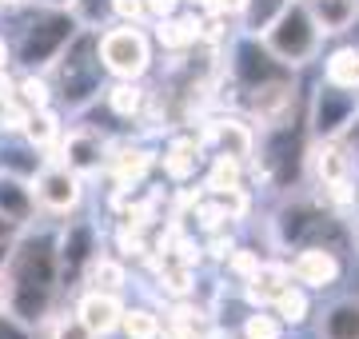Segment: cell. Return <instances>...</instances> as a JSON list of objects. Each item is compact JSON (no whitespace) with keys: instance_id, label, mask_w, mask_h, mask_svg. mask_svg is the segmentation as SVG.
<instances>
[{"instance_id":"6da1fadb","label":"cell","mask_w":359,"mask_h":339,"mask_svg":"<svg viewBox=\"0 0 359 339\" xmlns=\"http://www.w3.org/2000/svg\"><path fill=\"white\" fill-rule=\"evenodd\" d=\"M4 275H8V312L16 319H25L28 327H40L56 307L60 296V275H56V235L52 232H16L8 244V260H4Z\"/></svg>"},{"instance_id":"7a4b0ae2","label":"cell","mask_w":359,"mask_h":339,"mask_svg":"<svg viewBox=\"0 0 359 339\" xmlns=\"http://www.w3.org/2000/svg\"><path fill=\"white\" fill-rule=\"evenodd\" d=\"M268 235L276 251H295L304 244H323V248L351 256L355 248V232L347 228L344 216H335L332 208H323L316 196H287L280 208L271 212L268 220Z\"/></svg>"},{"instance_id":"3957f363","label":"cell","mask_w":359,"mask_h":339,"mask_svg":"<svg viewBox=\"0 0 359 339\" xmlns=\"http://www.w3.org/2000/svg\"><path fill=\"white\" fill-rule=\"evenodd\" d=\"M44 76L52 80V96L65 116H80L88 104H96L108 84V72L96 53V28L80 25V32L65 44V53L52 60Z\"/></svg>"},{"instance_id":"277c9868","label":"cell","mask_w":359,"mask_h":339,"mask_svg":"<svg viewBox=\"0 0 359 339\" xmlns=\"http://www.w3.org/2000/svg\"><path fill=\"white\" fill-rule=\"evenodd\" d=\"M308 128L292 120H280V124H268V128L256 132V152L248 160V168L256 172V180L271 192H295L308 180Z\"/></svg>"},{"instance_id":"5b68a950","label":"cell","mask_w":359,"mask_h":339,"mask_svg":"<svg viewBox=\"0 0 359 339\" xmlns=\"http://www.w3.org/2000/svg\"><path fill=\"white\" fill-rule=\"evenodd\" d=\"M80 32L72 8H40L28 16L13 40V64L20 72H48V64L65 53V44Z\"/></svg>"},{"instance_id":"8992f818","label":"cell","mask_w":359,"mask_h":339,"mask_svg":"<svg viewBox=\"0 0 359 339\" xmlns=\"http://www.w3.org/2000/svg\"><path fill=\"white\" fill-rule=\"evenodd\" d=\"M259 40L268 44V53L276 56V60H283V64L295 68V72H304L308 64L320 60L323 40L327 36L320 32V25H316V16H311L308 4H304V0H292V4L264 28Z\"/></svg>"},{"instance_id":"52a82bcc","label":"cell","mask_w":359,"mask_h":339,"mask_svg":"<svg viewBox=\"0 0 359 339\" xmlns=\"http://www.w3.org/2000/svg\"><path fill=\"white\" fill-rule=\"evenodd\" d=\"M96 53L108 80H144L156 68V44L148 25H112L96 28Z\"/></svg>"},{"instance_id":"ba28073f","label":"cell","mask_w":359,"mask_h":339,"mask_svg":"<svg viewBox=\"0 0 359 339\" xmlns=\"http://www.w3.org/2000/svg\"><path fill=\"white\" fill-rule=\"evenodd\" d=\"M224 56H228L224 72H228V80H231V88L236 92L264 88V84H295V80H299L295 68H287L283 60H276V56L268 53L264 40L252 36V32H240V28L228 36Z\"/></svg>"},{"instance_id":"9c48e42d","label":"cell","mask_w":359,"mask_h":339,"mask_svg":"<svg viewBox=\"0 0 359 339\" xmlns=\"http://www.w3.org/2000/svg\"><path fill=\"white\" fill-rule=\"evenodd\" d=\"M100 251V228L84 220L80 212L65 216V228L56 232V275H60V291H80L88 263Z\"/></svg>"},{"instance_id":"30bf717a","label":"cell","mask_w":359,"mask_h":339,"mask_svg":"<svg viewBox=\"0 0 359 339\" xmlns=\"http://www.w3.org/2000/svg\"><path fill=\"white\" fill-rule=\"evenodd\" d=\"M108 152H112V136L104 128H92V124L80 120V124H65L56 148H52L44 160L65 164L68 172H76L84 180H96V176H104V168H108Z\"/></svg>"},{"instance_id":"8fae6325","label":"cell","mask_w":359,"mask_h":339,"mask_svg":"<svg viewBox=\"0 0 359 339\" xmlns=\"http://www.w3.org/2000/svg\"><path fill=\"white\" fill-rule=\"evenodd\" d=\"M355 124H359V92L335 88V84L320 80L308 100V136L311 140H344Z\"/></svg>"},{"instance_id":"7c38bea8","label":"cell","mask_w":359,"mask_h":339,"mask_svg":"<svg viewBox=\"0 0 359 339\" xmlns=\"http://www.w3.org/2000/svg\"><path fill=\"white\" fill-rule=\"evenodd\" d=\"M32 196H36V208L40 216H72V212L84 208V200H88V180L76 176V172H68L65 164H56V160H44L36 172H32Z\"/></svg>"},{"instance_id":"4fadbf2b","label":"cell","mask_w":359,"mask_h":339,"mask_svg":"<svg viewBox=\"0 0 359 339\" xmlns=\"http://www.w3.org/2000/svg\"><path fill=\"white\" fill-rule=\"evenodd\" d=\"M283 263H287V275H292L299 287H308L311 296H323V291L339 287L344 275H347V260L339 251L323 248V244H304V248L287 251Z\"/></svg>"},{"instance_id":"5bb4252c","label":"cell","mask_w":359,"mask_h":339,"mask_svg":"<svg viewBox=\"0 0 359 339\" xmlns=\"http://www.w3.org/2000/svg\"><path fill=\"white\" fill-rule=\"evenodd\" d=\"M204 128L196 132L200 144H204L208 152H219V156H236V160H252L256 152V124L248 116H204L200 120Z\"/></svg>"},{"instance_id":"9a60e30c","label":"cell","mask_w":359,"mask_h":339,"mask_svg":"<svg viewBox=\"0 0 359 339\" xmlns=\"http://www.w3.org/2000/svg\"><path fill=\"white\" fill-rule=\"evenodd\" d=\"M204 160H208V148L200 144V136L180 132V136H168L164 140V152H156V168L164 172L168 184L188 188L204 172Z\"/></svg>"},{"instance_id":"2e32d148","label":"cell","mask_w":359,"mask_h":339,"mask_svg":"<svg viewBox=\"0 0 359 339\" xmlns=\"http://www.w3.org/2000/svg\"><path fill=\"white\" fill-rule=\"evenodd\" d=\"M152 172H156V152L144 140H132V136L112 140V152H108V168H104V176H108L116 188L148 184Z\"/></svg>"},{"instance_id":"e0dca14e","label":"cell","mask_w":359,"mask_h":339,"mask_svg":"<svg viewBox=\"0 0 359 339\" xmlns=\"http://www.w3.org/2000/svg\"><path fill=\"white\" fill-rule=\"evenodd\" d=\"M124 296L120 291H100V287H80L76 291V303H72V312L84 327H88L96 339H108L116 335V327H120V315H124Z\"/></svg>"},{"instance_id":"ac0fdd59","label":"cell","mask_w":359,"mask_h":339,"mask_svg":"<svg viewBox=\"0 0 359 339\" xmlns=\"http://www.w3.org/2000/svg\"><path fill=\"white\" fill-rule=\"evenodd\" d=\"M355 176V160L344 140H311L308 144V180L311 188L323 184H339Z\"/></svg>"},{"instance_id":"d6986e66","label":"cell","mask_w":359,"mask_h":339,"mask_svg":"<svg viewBox=\"0 0 359 339\" xmlns=\"http://www.w3.org/2000/svg\"><path fill=\"white\" fill-rule=\"evenodd\" d=\"M148 32H152V44L164 48L168 56H192L196 44H200V13L180 8V13L164 16V20H152Z\"/></svg>"},{"instance_id":"ffe728a7","label":"cell","mask_w":359,"mask_h":339,"mask_svg":"<svg viewBox=\"0 0 359 339\" xmlns=\"http://www.w3.org/2000/svg\"><path fill=\"white\" fill-rule=\"evenodd\" d=\"M0 216L13 223L16 232H25V228L36 223L40 208H36V196H32L28 176H16V172L0 168Z\"/></svg>"},{"instance_id":"44dd1931","label":"cell","mask_w":359,"mask_h":339,"mask_svg":"<svg viewBox=\"0 0 359 339\" xmlns=\"http://www.w3.org/2000/svg\"><path fill=\"white\" fill-rule=\"evenodd\" d=\"M104 100V112L120 124H140L144 112H148V88H144V80H108L100 92Z\"/></svg>"},{"instance_id":"7402d4cb","label":"cell","mask_w":359,"mask_h":339,"mask_svg":"<svg viewBox=\"0 0 359 339\" xmlns=\"http://www.w3.org/2000/svg\"><path fill=\"white\" fill-rule=\"evenodd\" d=\"M287 284H292V275H287L283 256H264L256 272L240 284V296L248 300V307H271V300H276Z\"/></svg>"},{"instance_id":"603a6c76","label":"cell","mask_w":359,"mask_h":339,"mask_svg":"<svg viewBox=\"0 0 359 339\" xmlns=\"http://www.w3.org/2000/svg\"><path fill=\"white\" fill-rule=\"evenodd\" d=\"M316 339H359V291H344L316 315Z\"/></svg>"},{"instance_id":"cb8c5ba5","label":"cell","mask_w":359,"mask_h":339,"mask_svg":"<svg viewBox=\"0 0 359 339\" xmlns=\"http://www.w3.org/2000/svg\"><path fill=\"white\" fill-rule=\"evenodd\" d=\"M320 80L335 84V88H351L359 92V44L355 40H344L327 53H320Z\"/></svg>"},{"instance_id":"d4e9b609","label":"cell","mask_w":359,"mask_h":339,"mask_svg":"<svg viewBox=\"0 0 359 339\" xmlns=\"http://www.w3.org/2000/svg\"><path fill=\"white\" fill-rule=\"evenodd\" d=\"M65 112L56 104H48V108H32L28 112V124H25V132H20V140L28 144V148H36L40 156H48L52 148H56V140H60V132H65Z\"/></svg>"},{"instance_id":"484cf974","label":"cell","mask_w":359,"mask_h":339,"mask_svg":"<svg viewBox=\"0 0 359 339\" xmlns=\"http://www.w3.org/2000/svg\"><path fill=\"white\" fill-rule=\"evenodd\" d=\"M323 36H347L359 25V0H304Z\"/></svg>"},{"instance_id":"4316f807","label":"cell","mask_w":359,"mask_h":339,"mask_svg":"<svg viewBox=\"0 0 359 339\" xmlns=\"http://www.w3.org/2000/svg\"><path fill=\"white\" fill-rule=\"evenodd\" d=\"M271 312H276V319H280L287 331H299V327L311 324V315H316V300H311L308 287H299L292 279V284H287L280 296L271 300Z\"/></svg>"},{"instance_id":"83f0119b","label":"cell","mask_w":359,"mask_h":339,"mask_svg":"<svg viewBox=\"0 0 359 339\" xmlns=\"http://www.w3.org/2000/svg\"><path fill=\"white\" fill-rule=\"evenodd\" d=\"M84 284L88 287H100V291H128L132 284V272H128V263L120 260L116 251H96V260L88 263V272H84Z\"/></svg>"},{"instance_id":"f1b7e54d","label":"cell","mask_w":359,"mask_h":339,"mask_svg":"<svg viewBox=\"0 0 359 339\" xmlns=\"http://www.w3.org/2000/svg\"><path fill=\"white\" fill-rule=\"evenodd\" d=\"M204 164H208V168H204V192H208V196H219V192H228V188L248 184V164H244V160L212 152Z\"/></svg>"},{"instance_id":"f546056e","label":"cell","mask_w":359,"mask_h":339,"mask_svg":"<svg viewBox=\"0 0 359 339\" xmlns=\"http://www.w3.org/2000/svg\"><path fill=\"white\" fill-rule=\"evenodd\" d=\"M116 335H120V339H164L160 312L148 307V303H124V315H120Z\"/></svg>"},{"instance_id":"4dcf8cb0","label":"cell","mask_w":359,"mask_h":339,"mask_svg":"<svg viewBox=\"0 0 359 339\" xmlns=\"http://www.w3.org/2000/svg\"><path fill=\"white\" fill-rule=\"evenodd\" d=\"M13 100H20L28 112H32V108L56 104V96H52V80L44 76V72H20V76H16V96Z\"/></svg>"},{"instance_id":"1f68e13d","label":"cell","mask_w":359,"mask_h":339,"mask_svg":"<svg viewBox=\"0 0 359 339\" xmlns=\"http://www.w3.org/2000/svg\"><path fill=\"white\" fill-rule=\"evenodd\" d=\"M112 251L120 256L124 263L132 260H148L152 256V240L144 235V228H128V223H116L112 232Z\"/></svg>"},{"instance_id":"d6a6232c","label":"cell","mask_w":359,"mask_h":339,"mask_svg":"<svg viewBox=\"0 0 359 339\" xmlns=\"http://www.w3.org/2000/svg\"><path fill=\"white\" fill-rule=\"evenodd\" d=\"M287 327L276 319L271 307H248V315L240 319V339H283Z\"/></svg>"},{"instance_id":"836d02e7","label":"cell","mask_w":359,"mask_h":339,"mask_svg":"<svg viewBox=\"0 0 359 339\" xmlns=\"http://www.w3.org/2000/svg\"><path fill=\"white\" fill-rule=\"evenodd\" d=\"M292 0H248L244 16H240V32H252V36H264V28L276 20V16L287 8Z\"/></svg>"},{"instance_id":"e575fe53","label":"cell","mask_w":359,"mask_h":339,"mask_svg":"<svg viewBox=\"0 0 359 339\" xmlns=\"http://www.w3.org/2000/svg\"><path fill=\"white\" fill-rule=\"evenodd\" d=\"M259 260H264V256H259L256 248H248V244H236V248L228 251V260L219 263V268H224V275H231L236 284H244L248 275L259 268Z\"/></svg>"},{"instance_id":"d590c367","label":"cell","mask_w":359,"mask_h":339,"mask_svg":"<svg viewBox=\"0 0 359 339\" xmlns=\"http://www.w3.org/2000/svg\"><path fill=\"white\" fill-rule=\"evenodd\" d=\"M44 327H48V339H96L88 331V327L76 319V312H60V315H48L44 319Z\"/></svg>"},{"instance_id":"8d00e7d4","label":"cell","mask_w":359,"mask_h":339,"mask_svg":"<svg viewBox=\"0 0 359 339\" xmlns=\"http://www.w3.org/2000/svg\"><path fill=\"white\" fill-rule=\"evenodd\" d=\"M200 244H204V260H212V263H224L228 260V251L240 244L236 240V232H231V223L228 228H219V232H208V235H200Z\"/></svg>"},{"instance_id":"74e56055","label":"cell","mask_w":359,"mask_h":339,"mask_svg":"<svg viewBox=\"0 0 359 339\" xmlns=\"http://www.w3.org/2000/svg\"><path fill=\"white\" fill-rule=\"evenodd\" d=\"M28 124V108L20 104V100H8V104H0V136L4 140H13V136H20Z\"/></svg>"},{"instance_id":"f35d334b","label":"cell","mask_w":359,"mask_h":339,"mask_svg":"<svg viewBox=\"0 0 359 339\" xmlns=\"http://www.w3.org/2000/svg\"><path fill=\"white\" fill-rule=\"evenodd\" d=\"M108 4H112V0H76L72 13H76V20L84 28H104L108 25Z\"/></svg>"},{"instance_id":"ab89813d","label":"cell","mask_w":359,"mask_h":339,"mask_svg":"<svg viewBox=\"0 0 359 339\" xmlns=\"http://www.w3.org/2000/svg\"><path fill=\"white\" fill-rule=\"evenodd\" d=\"M120 20V25H148V13H144V0H112L108 4V25Z\"/></svg>"},{"instance_id":"60d3db41","label":"cell","mask_w":359,"mask_h":339,"mask_svg":"<svg viewBox=\"0 0 359 339\" xmlns=\"http://www.w3.org/2000/svg\"><path fill=\"white\" fill-rule=\"evenodd\" d=\"M0 339H32V327L13 312H0Z\"/></svg>"},{"instance_id":"b9f144b4","label":"cell","mask_w":359,"mask_h":339,"mask_svg":"<svg viewBox=\"0 0 359 339\" xmlns=\"http://www.w3.org/2000/svg\"><path fill=\"white\" fill-rule=\"evenodd\" d=\"M208 8H212V13H219V16H224V20H231V25L240 28V16H244L248 0H212Z\"/></svg>"},{"instance_id":"7bdbcfd3","label":"cell","mask_w":359,"mask_h":339,"mask_svg":"<svg viewBox=\"0 0 359 339\" xmlns=\"http://www.w3.org/2000/svg\"><path fill=\"white\" fill-rule=\"evenodd\" d=\"M184 4L180 0H144V13H148V25L152 20H164V16H172V13H180Z\"/></svg>"},{"instance_id":"ee69618b","label":"cell","mask_w":359,"mask_h":339,"mask_svg":"<svg viewBox=\"0 0 359 339\" xmlns=\"http://www.w3.org/2000/svg\"><path fill=\"white\" fill-rule=\"evenodd\" d=\"M16 96V76H13V68H0V104H8Z\"/></svg>"},{"instance_id":"f6af8a7d","label":"cell","mask_w":359,"mask_h":339,"mask_svg":"<svg viewBox=\"0 0 359 339\" xmlns=\"http://www.w3.org/2000/svg\"><path fill=\"white\" fill-rule=\"evenodd\" d=\"M8 296H13V287H8V275L0 268V312H8Z\"/></svg>"},{"instance_id":"bcb514c9","label":"cell","mask_w":359,"mask_h":339,"mask_svg":"<svg viewBox=\"0 0 359 339\" xmlns=\"http://www.w3.org/2000/svg\"><path fill=\"white\" fill-rule=\"evenodd\" d=\"M36 0H0V8L4 13H25V8H32Z\"/></svg>"},{"instance_id":"7dc6e473","label":"cell","mask_w":359,"mask_h":339,"mask_svg":"<svg viewBox=\"0 0 359 339\" xmlns=\"http://www.w3.org/2000/svg\"><path fill=\"white\" fill-rule=\"evenodd\" d=\"M0 68H13V44L0 36Z\"/></svg>"},{"instance_id":"c3c4849f","label":"cell","mask_w":359,"mask_h":339,"mask_svg":"<svg viewBox=\"0 0 359 339\" xmlns=\"http://www.w3.org/2000/svg\"><path fill=\"white\" fill-rule=\"evenodd\" d=\"M13 240H16V228L0 216V244H13Z\"/></svg>"},{"instance_id":"681fc988","label":"cell","mask_w":359,"mask_h":339,"mask_svg":"<svg viewBox=\"0 0 359 339\" xmlns=\"http://www.w3.org/2000/svg\"><path fill=\"white\" fill-rule=\"evenodd\" d=\"M40 8H72V4H76V0H36Z\"/></svg>"},{"instance_id":"f907efd6","label":"cell","mask_w":359,"mask_h":339,"mask_svg":"<svg viewBox=\"0 0 359 339\" xmlns=\"http://www.w3.org/2000/svg\"><path fill=\"white\" fill-rule=\"evenodd\" d=\"M180 4H184V8H192V13H204L212 0H180Z\"/></svg>"},{"instance_id":"816d5d0a","label":"cell","mask_w":359,"mask_h":339,"mask_svg":"<svg viewBox=\"0 0 359 339\" xmlns=\"http://www.w3.org/2000/svg\"><path fill=\"white\" fill-rule=\"evenodd\" d=\"M4 260H8V244H0V268H4Z\"/></svg>"},{"instance_id":"f5cc1de1","label":"cell","mask_w":359,"mask_h":339,"mask_svg":"<svg viewBox=\"0 0 359 339\" xmlns=\"http://www.w3.org/2000/svg\"><path fill=\"white\" fill-rule=\"evenodd\" d=\"M216 339H240V335H219V331H216Z\"/></svg>"},{"instance_id":"db71d44e","label":"cell","mask_w":359,"mask_h":339,"mask_svg":"<svg viewBox=\"0 0 359 339\" xmlns=\"http://www.w3.org/2000/svg\"><path fill=\"white\" fill-rule=\"evenodd\" d=\"M355 204H359V188H355Z\"/></svg>"},{"instance_id":"11a10c76","label":"cell","mask_w":359,"mask_h":339,"mask_svg":"<svg viewBox=\"0 0 359 339\" xmlns=\"http://www.w3.org/2000/svg\"><path fill=\"white\" fill-rule=\"evenodd\" d=\"M283 339H287V335H283Z\"/></svg>"}]
</instances>
